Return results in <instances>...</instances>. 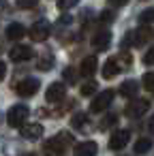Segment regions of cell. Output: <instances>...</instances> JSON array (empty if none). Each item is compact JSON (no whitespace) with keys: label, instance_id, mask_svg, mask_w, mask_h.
Wrapping results in <instances>:
<instances>
[{"label":"cell","instance_id":"cell-1","mask_svg":"<svg viewBox=\"0 0 154 156\" xmlns=\"http://www.w3.org/2000/svg\"><path fill=\"white\" fill-rule=\"evenodd\" d=\"M71 141H73V137H71L69 133H58L54 139L45 141L43 150H45L47 156H62V154H64V147H66Z\"/></svg>","mask_w":154,"mask_h":156},{"label":"cell","instance_id":"cell-2","mask_svg":"<svg viewBox=\"0 0 154 156\" xmlns=\"http://www.w3.org/2000/svg\"><path fill=\"white\" fill-rule=\"evenodd\" d=\"M28 115H30V111H28L26 105H13L7 113V122H9L11 128H22L24 122L28 120Z\"/></svg>","mask_w":154,"mask_h":156},{"label":"cell","instance_id":"cell-3","mask_svg":"<svg viewBox=\"0 0 154 156\" xmlns=\"http://www.w3.org/2000/svg\"><path fill=\"white\" fill-rule=\"evenodd\" d=\"M28 34H30V39H32V41L41 43V41H45V39L52 34V26H49V22H45V20H39V22H34V24L30 26Z\"/></svg>","mask_w":154,"mask_h":156},{"label":"cell","instance_id":"cell-4","mask_svg":"<svg viewBox=\"0 0 154 156\" xmlns=\"http://www.w3.org/2000/svg\"><path fill=\"white\" fill-rule=\"evenodd\" d=\"M39 79H34V77H26V79H22V81H17L15 83V92L20 94V96H24V98H28V96H34L37 92H39Z\"/></svg>","mask_w":154,"mask_h":156},{"label":"cell","instance_id":"cell-5","mask_svg":"<svg viewBox=\"0 0 154 156\" xmlns=\"http://www.w3.org/2000/svg\"><path fill=\"white\" fill-rule=\"evenodd\" d=\"M111 101H113V90H105V92H101V94L90 103V111H92V113H101V111H105V109L111 105Z\"/></svg>","mask_w":154,"mask_h":156},{"label":"cell","instance_id":"cell-6","mask_svg":"<svg viewBox=\"0 0 154 156\" xmlns=\"http://www.w3.org/2000/svg\"><path fill=\"white\" fill-rule=\"evenodd\" d=\"M64 96H66V86H64L62 81H54V83L47 88V92H45L47 103H60Z\"/></svg>","mask_w":154,"mask_h":156},{"label":"cell","instance_id":"cell-7","mask_svg":"<svg viewBox=\"0 0 154 156\" xmlns=\"http://www.w3.org/2000/svg\"><path fill=\"white\" fill-rule=\"evenodd\" d=\"M34 54H32V47H28V45H15V47H11V51H9V58L13 60V62H26V60H30Z\"/></svg>","mask_w":154,"mask_h":156},{"label":"cell","instance_id":"cell-8","mask_svg":"<svg viewBox=\"0 0 154 156\" xmlns=\"http://www.w3.org/2000/svg\"><path fill=\"white\" fill-rule=\"evenodd\" d=\"M128 139H131V133H128L126 128L116 130V133L109 137V150H122V147L128 143Z\"/></svg>","mask_w":154,"mask_h":156},{"label":"cell","instance_id":"cell-9","mask_svg":"<svg viewBox=\"0 0 154 156\" xmlns=\"http://www.w3.org/2000/svg\"><path fill=\"white\" fill-rule=\"evenodd\" d=\"M148 109H150V101L139 98V101H133V103L126 107V115H131V118H139V115H143Z\"/></svg>","mask_w":154,"mask_h":156},{"label":"cell","instance_id":"cell-10","mask_svg":"<svg viewBox=\"0 0 154 156\" xmlns=\"http://www.w3.org/2000/svg\"><path fill=\"white\" fill-rule=\"evenodd\" d=\"M109 43H111V32L109 30H101L92 37V47L98 49V51H105L109 47Z\"/></svg>","mask_w":154,"mask_h":156},{"label":"cell","instance_id":"cell-11","mask_svg":"<svg viewBox=\"0 0 154 156\" xmlns=\"http://www.w3.org/2000/svg\"><path fill=\"white\" fill-rule=\"evenodd\" d=\"M96 69H98V62H96V58H94V56L84 58V60H81V64H79V73H81L84 77H92V75L96 73Z\"/></svg>","mask_w":154,"mask_h":156},{"label":"cell","instance_id":"cell-12","mask_svg":"<svg viewBox=\"0 0 154 156\" xmlns=\"http://www.w3.org/2000/svg\"><path fill=\"white\" fill-rule=\"evenodd\" d=\"M43 135V126L41 124H26V126H22V137L24 139H28V141H37L39 137Z\"/></svg>","mask_w":154,"mask_h":156},{"label":"cell","instance_id":"cell-13","mask_svg":"<svg viewBox=\"0 0 154 156\" xmlns=\"http://www.w3.org/2000/svg\"><path fill=\"white\" fill-rule=\"evenodd\" d=\"M98 145L94 141H81L75 145V156H96Z\"/></svg>","mask_w":154,"mask_h":156},{"label":"cell","instance_id":"cell-14","mask_svg":"<svg viewBox=\"0 0 154 156\" xmlns=\"http://www.w3.org/2000/svg\"><path fill=\"white\" fill-rule=\"evenodd\" d=\"M137 92H139V83H137L135 79H126V81H122V86H120V94H122L124 98H135Z\"/></svg>","mask_w":154,"mask_h":156},{"label":"cell","instance_id":"cell-15","mask_svg":"<svg viewBox=\"0 0 154 156\" xmlns=\"http://www.w3.org/2000/svg\"><path fill=\"white\" fill-rule=\"evenodd\" d=\"M26 32H28V30H26L22 24H17V22L7 26V39H11V41H20V39H24Z\"/></svg>","mask_w":154,"mask_h":156},{"label":"cell","instance_id":"cell-16","mask_svg":"<svg viewBox=\"0 0 154 156\" xmlns=\"http://www.w3.org/2000/svg\"><path fill=\"white\" fill-rule=\"evenodd\" d=\"M118 73H120L118 60H116V58H109V60L103 64V77H105V79H111V77H116Z\"/></svg>","mask_w":154,"mask_h":156},{"label":"cell","instance_id":"cell-17","mask_svg":"<svg viewBox=\"0 0 154 156\" xmlns=\"http://www.w3.org/2000/svg\"><path fill=\"white\" fill-rule=\"evenodd\" d=\"M152 37H154V30L148 28V26H143V28H139L135 32V45H143V43L152 41Z\"/></svg>","mask_w":154,"mask_h":156},{"label":"cell","instance_id":"cell-18","mask_svg":"<svg viewBox=\"0 0 154 156\" xmlns=\"http://www.w3.org/2000/svg\"><path fill=\"white\" fill-rule=\"evenodd\" d=\"M152 150V139L150 137H141L135 143V154H148Z\"/></svg>","mask_w":154,"mask_h":156},{"label":"cell","instance_id":"cell-19","mask_svg":"<svg viewBox=\"0 0 154 156\" xmlns=\"http://www.w3.org/2000/svg\"><path fill=\"white\" fill-rule=\"evenodd\" d=\"M39 71H49L52 66H54V56H43V58H39Z\"/></svg>","mask_w":154,"mask_h":156},{"label":"cell","instance_id":"cell-20","mask_svg":"<svg viewBox=\"0 0 154 156\" xmlns=\"http://www.w3.org/2000/svg\"><path fill=\"white\" fill-rule=\"evenodd\" d=\"M96 88H98V86H96V81H86V83L81 86V90H79V92H81V96H92V94L96 92Z\"/></svg>","mask_w":154,"mask_h":156},{"label":"cell","instance_id":"cell-21","mask_svg":"<svg viewBox=\"0 0 154 156\" xmlns=\"http://www.w3.org/2000/svg\"><path fill=\"white\" fill-rule=\"evenodd\" d=\"M152 22H154V9H145V11L139 15V24L148 26V24H152Z\"/></svg>","mask_w":154,"mask_h":156},{"label":"cell","instance_id":"cell-22","mask_svg":"<svg viewBox=\"0 0 154 156\" xmlns=\"http://www.w3.org/2000/svg\"><path fill=\"white\" fill-rule=\"evenodd\" d=\"M141 83H143V88L148 92H154V73H145L141 77Z\"/></svg>","mask_w":154,"mask_h":156},{"label":"cell","instance_id":"cell-23","mask_svg":"<svg viewBox=\"0 0 154 156\" xmlns=\"http://www.w3.org/2000/svg\"><path fill=\"white\" fill-rule=\"evenodd\" d=\"M86 122H88V115H86V113H75V115H73V120H71V124H73L75 128L86 126Z\"/></svg>","mask_w":154,"mask_h":156},{"label":"cell","instance_id":"cell-24","mask_svg":"<svg viewBox=\"0 0 154 156\" xmlns=\"http://www.w3.org/2000/svg\"><path fill=\"white\" fill-rule=\"evenodd\" d=\"M77 2H79V0H58V9L60 11H66V9L77 7Z\"/></svg>","mask_w":154,"mask_h":156},{"label":"cell","instance_id":"cell-25","mask_svg":"<svg viewBox=\"0 0 154 156\" xmlns=\"http://www.w3.org/2000/svg\"><path fill=\"white\" fill-rule=\"evenodd\" d=\"M37 2L39 0H17V7L20 9H32V7H37Z\"/></svg>","mask_w":154,"mask_h":156},{"label":"cell","instance_id":"cell-26","mask_svg":"<svg viewBox=\"0 0 154 156\" xmlns=\"http://www.w3.org/2000/svg\"><path fill=\"white\" fill-rule=\"evenodd\" d=\"M62 75H64V81H69V83H75V75H77V73H75V69H66Z\"/></svg>","mask_w":154,"mask_h":156},{"label":"cell","instance_id":"cell-27","mask_svg":"<svg viewBox=\"0 0 154 156\" xmlns=\"http://www.w3.org/2000/svg\"><path fill=\"white\" fill-rule=\"evenodd\" d=\"M118 122V115H107L103 122H101V128H109L111 124H116Z\"/></svg>","mask_w":154,"mask_h":156},{"label":"cell","instance_id":"cell-28","mask_svg":"<svg viewBox=\"0 0 154 156\" xmlns=\"http://www.w3.org/2000/svg\"><path fill=\"white\" fill-rule=\"evenodd\" d=\"M143 64H148V66H152V64H154V47H150V49H148V54L143 56Z\"/></svg>","mask_w":154,"mask_h":156},{"label":"cell","instance_id":"cell-29","mask_svg":"<svg viewBox=\"0 0 154 156\" xmlns=\"http://www.w3.org/2000/svg\"><path fill=\"white\" fill-rule=\"evenodd\" d=\"M111 20H113L111 11H103V15H101V22H111Z\"/></svg>","mask_w":154,"mask_h":156},{"label":"cell","instance_id":"cell-30","mask_svg":"<svg viewBox=\"0 0 154 156\" xmlns=\"http://www.w3.org/2000/svg\"><path fill=\"white\" fill-rule=\"evenodd\" d=\"M5 75H7V64H5L2 60H0V81L5 79Z\"/></svg>","mask_w":154,"mask_h":156},{"label":"cell","instance_id":"cell-31","mask_svg":"<svg viewBox=\"0 0 154 156\" xmlns=\"http://www.w3.org/2000/svg\"><path fill=\"white\" fill-rule=\"evenodd\" d=\"M109 2H111L113 7H124V5L128 2V0H109Z\"/></svg>","mask_w":154,"mask_h":156},{"label":"cell","instance_id":"cell-32","mask_svg":"<svg viewBox=\"0 0 154 156\" xmlns=\"http://www.w3.org/2000/svg\"><path fill=\"white\" fill-rule=\"evenodd\" d=\"M148 128H150V133H154V115L150 118V122H148Z\"/></svg>","mask_w":154,"mask_h":156},{"label":"cell","instance_id":"cell-33","mask_svg":"<svg viewBox=\"0 0 154 156\" xmlns=\"http://www.w3.org/2000/svg\"><path fill=\"white\" fill-rule=\"evenodd\" d=\"M28 156H34V154H28Z\"/></svg>","mask_w":154,"mask_h":156}]
</instances>
